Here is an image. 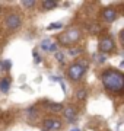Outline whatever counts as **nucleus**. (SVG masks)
<instances>
[{
    "label": "nucleus",
    "instance_id": "1",
    "mask_svg": "<svg viewBox=\"0 0 124 131\" xmlns=\"http://www.w3.org/2000/svg\"><path fill=\"white\" fill-rule=\"evenodd\" d=\"M101 82L107 92L121 95L124 90V74L117 69H105L101 73Z\"/></svg>",
    "mask_w": 124,
    "mask_h": 131
},
{
    "label": "nucleus",
    "instance_id": "2",
    "mask_svg": "<svg viewBox=\"0 0 124 131\" xmlns=\"http://www.w3.org/2000/svg\"><path fill=\"white\" fill-rule=\"evenodd\" d=\"M85 71H86L85 63H80V61H77V63H73V64L69 67V70H67V74H69V77H70L73 82H79V80L83 77Z\"/></svg>",
    "mask_w": 124,
    "mask_h": 131
},
{
    "label": "nucleus",
    "instance_id": "3",
    "mask_svg": "<svg viewBox=\"0 0 124 131\" xmlns=\"http://www.w3.org/2000/svg\"><path fill=\"white\" fill-rule=\"evenodd\" d=\"M80 37H82L80 31H79L77 28H72V29H69L66 34L60 35L58 41L61 42V44H64V45H70V44H75V42L79 41Z\"/></svg>",
    "mask_w": 124,
    "mask_h": 131
},
{
    "label": "nucleus",
    "instance_id": "4",
    "mask_svg": "<svg viewBox=\"0 0 124 131\" xmlns=\"http://www.w3.org/2000/svg\"><path fill=\"white\" fill-rule=\"evenodd\" d=\"M114 48H115V42L110 35L102 37L99 39V42H98V50H99V52H102V54H108V52L114 51Z\"/></svg>",
    "mask_w": 124,
    "mask_h": 131
},
{
    "label": "nucleus",
    "instance_id": "5",
    "mask_svg": "<svg viewBox=\"0 0 124 131\" xmlns=\"http://www.w3.org/2000/svg\"><path fill=\"white\" fill-rule=\"evenodd\" d=\"M5 25L7 29H12V31H15V29H18L22 25V18H20L18 13H10L6 16L5 19Z\"/></svg>",
    "mask_w": 124,
    "mask_h": 131
},
{
    "label": "nucleus",
    "instance_id": "6",
    "mask_svg": "<svg viewBox=\"0 0 124 131\" xmlns=\"http://www.w3.org/2000/svg\"><path fill=\"white\" fill-rule=\"evenodd\" d=\"M43 127L45 131H57L61 128V122L57 118H47V119H44Z\"/></svg>",
    "mask_w": 124,
    "mask_h": 131
},
{
    "label": "nucleus",
    "instance_id": "7",
    "mask_svg": "<svg viewBox=\"0 0 124 131\" xmlns=\"http://www.w3.org/2000/svg\"><path fill=\"white\" fill-rule=\"evenodd\" d=\"M63 115H64L67 122H75L77 119V109L75 106L69 105V106L63 108Z\"/></svg>",
    "mask_w": 124,
    "mask_h": 131
},
{
    "label": "nucleus",
    "instance_id": "8",
    "mask_svg": "<svg viewBox=\"0 0 124 131\" xmlns=\"http://www.w3.org/2000/svg\"><path fill=\"white\" fill-rule=\"evenodd\" d=\"M102 19H104L107 24H111V22H114L115 19H117V16H118V13H117V10L114 9V7H107V9L102 10Z\"/></svg>",
    "mask_w": 124,
    "mask_h": 131
},
{
    "label": "nucleus",
    "instance_id": "9",
    "mask_svg": "<svg viewBox=\"0 0 124 131\" xmlns=\"http://www.w3.org/2000/svg\"><path fill=\"white\" fill-rule=\"evenodd\" d=\"M44 105H45V108H47V109H50V111H51V112H61L63 111V105L61 103H58V102H44Z\"/></svg>",
    "mask_w": 124,
    "mask_h": 131
},
{
    "label": "nucleus",
    "instance_id": "10",
    "mask_svg": "<svg viewBox=\"0 0 124 131\" xmlns=\"http://www.w3.org/2000/svg\"><path fill=\"white\" fill-rule=\"evenodd\" d=\"M10 84H12V79L10 77H3L0 80V92L2 93H7L10 89Z\"/></svg>",
    "mask_w": 124,
    "mask_h": 131
},
{
    "label": "nucleus",
    "instance_id": "11",
    "mask_svg": "<svg viewBox=\"0 0 124 131\" xmlns=\"http://www.w3.org/2000/svg\"><path fill=\"white\" fill-rule=\"evenodd\" d=\"M41 6H43L44 10H50V9H54L57 6V3L56 2H50V0H44L43 3H41Z\"/></svg>",
    "mask_w": 124,
    "mask_h": 131
},
{
    "label": "nucleus",
    "instance_id": "12",
    "mask_svg": "<svg viewBox=\"0 0 124 131\" xmlns=\"http://www.w3.org/2000/svg\"><path fill=\"white\" fill-rule=\"evenodd\" d=\"M86 96H88V90H86L85 88H80V89H77V92H76V98L79 99V101H85Z\"/></svg>",
    "mask_w": 124,
    "mask_h": 131
},
{
    "label": "nucleus",
    "instance_id": "13",
    "mask_svg": "<svg viewBox=\"0 0 124 131\" xmlns=\"http://www.w3.org/2000/svg\"><path fill=\"white\" fill-rule=\"evenodd\" d=\"M0 70H3V71H9L10 70V67H12V61L10 60H3V61H0Z\"/></svg>",
    "mask_w": 124,
    "mask_h": 131
},
{
    "label": "nucleus",
    "instance_id": "14",
    "mask_svg": "<svg viewBox=\"0 0 124 131\" xmlns=\"http://www.w3.org/2000/svg\"><path fill=\"white\" fill-rule=\"evenodd\" d=\"M88 29H89V32L94 34V35H95V34H99V32H101V26H99V25H96V24L89 25V26H88Z\"/></svg>",
    "mask_w": 124,
    "mask_h": 131
},
{
    "label": "nucleus",
    "instance_id": "15",
    "mask_svg": "<svg viewBox=\"0 0 124 131\" xmlns=\"http://www.w3.org/2000/svg\"><path fill=\"white\" fill-rule=\"evenodd\" d=\"M83 52V48H70L69 50V54L72 57H76V56H79V54H82Z\"/></svg>",
    "mask_w": 124,
    "mask_h": 131
},
{
    "label": "nucleus",
    "instance_id": "16",
    "mask_svg": "<svg viewBox=\"0 0 124 131\" xmlns=\"http://www.w3.org/2000/svg\"><path fill=\"white\" fill-rule=\"evenodd\" d=\"M50 44H51L50 39H43V42H41V48H43L44 51H47L48 47H50Z\"/></svg>",
    "mask_w": 124,
    "mask_h": 131
},
{
    "label": "nucleus",
    "instance_id": "17",
    "mask_svg": "<svg viewBox=\"0 0 124 131\" xmlns=\"http://www.w3.org/2000/svg\"><path fill=\"white\" fill-rule=\"evenodd\" d=\"M56 60H57L58 63L64 64V54H63V52H56Z\"/></svg>",
    "mask_w": 124,
    "mask_h": 131
},
{
    "label": "nucleus",
    "instance_id": "18",
    "mask_svg": "<svg viewBox=\"0 0 124 131\" xmlns=\"http://www.w3.org/2000/svg\"><path fill=\"white\" fill-rule=\"evenodd\" d=\"M63 26L61 22H57V24H51V25H48V29H60Z\"/></svg>",
    "mask_w": 124,
    "mask_h": 131
},
{
    "label": "nucleus",
    "instance_id": "19",
    "mask_svg": "<svg viewBox=\"0 0 124 131\" xmlns=\"http://www.w3.org/2000/svg\"><path fill=\"white\" fill-rule=\"evenodd\" d=\"M22 5H24L25 7H34V6H35V2H34V0H26V2H22Z\"/></svg>",
    "mask_w": 124,
    "mask_h": 131
},
{
    "label": "nucleus",
    "instance_id": "20",
    "mask_svg": "<svg viewBox=\"0 0 124 131\" xmlns=\"http://www.w3.org/2000/svg\"><path fill=\"white\" fill-rule=\"evenodd\" d=\"M47 51H50V52H56V51H57V44H56V42H51Z\"/></svg>",
    "mask_w": 124,
    "mask_h": 131
},
{
    "label": "nucleus",
    "instance_id": "21",
    "mask_svg": "<svg viewBox=\"0 0 124 131\" xmlns=\"http://www.w3.org/2000/svg\"><path fill=\"white\" fill-rule=\"evenodd\" d=\"M95 57H96V61H98V63H101V64L105 61V56H104V54H96Z\"/></svg>",
    "mask_w": 124,
    "mask_h": 131
},
{
    "label": "nucleus",
    "instance_id": "22",
    "mask_svg": "<svg viewBox=\"0 0 124 131\" xmlns=\"http://www.w3.org/2000/svg\"><path fill=\"white\" fill-rule=\"evenodd\" d=\"M35 111H37V108H35V106H29L28 109H26V114H31V115H34V114H35Z\"/></svg>",
    "mask_w": 124,
    "mask_h": 131
},
{
    "label": "nucleus",
    "instance_id": "23",
    "mask_svg": "<svg viewBox=\"0 0 124 131\" xmlns=\"http://www.w3.org/2000/svg\"><path fill=\"white\" fill-rule=\"evenodd\" d=\"M34 60H35V63H37V64L41 61V58H39V56H38V52H37V51H34Z\"/></svg>",
    "mask_w": 124,
    "mask_h": 131
},
{
    "label": "nucleus",
    "instance_id": "24",
    "mask_svg": "<svg viewBox=\"0 0 124 131\" xmlns=\"http://www.w3.org/2000/svg\"><path fill=\"white\" fill-rule=\"evenodd\" d=\"M70 131H80V130H79V128H77V127H76V128H72V130H70Z\"/></svg>",
    "mask_w": 124,
    "mask_h": 131
}]
</instances>
